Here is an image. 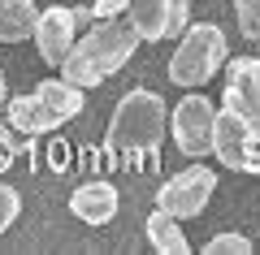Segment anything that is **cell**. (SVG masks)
I'll return each instance as SVG.
<instances>
[{"label":"cell","mask_w":260,"mask_h":255,"mask_svg":"<svg viewBox=\"0 0 260 255\" xmlns=\"http://www.w3.org/2000/svg\"><path fill=\"white\" fill-rule=\"evenodd\" d=\"M165 138V100L156 91H126L113 108L109 134H104V152H109L113 164H139L152 160Z\"/></svg>","instance_id":"cell-1"},{"label":"cell","mask_w":260,"mask_h":255,"mask_svg":"<svg viewBox=\"0 0 260 255\" xmlns=\"http://www.w3.org/2000/svg\"><path fill=\"white\" fill-rule=\"evenodd\" d=\"M135 48H139V35H135L130 22L100 18L83 39H74L70 56L61 61V78L74 82V87H100L104 78H113L135 56Z\"/></svg>","instance_id":"cell-2"},{"label":"cell","mask_w":260,"mask_h":255,"mask_svg":"<svg viewBox=\"0 0 260 255\" xmlns=\"http://www.w3.org/2000/svg\"><path fill=\"white\" fill-rule=\"evenodd\" d=\"M83 91L87 87H74L65 78H44L30 95H18L9 100V126L22 130V134H48V130L65 126L83 113Z\"/></svg>","instance_id":"cell-3"},{"label":"cell","mask_w":260,"mask_h":255,"mask_svg":"<svg viewBox=\"0 0 260 255\" xmlns=\"http://www.w3.org/2000/svg\"><path fill=\"white\" fill-rule=\"evenodd\" d=\"M225 65V30L213 22L182 30V44L169 56V82L178 87H204L217 69Z\"/></svg>","instance_id":"cell-4"},{"label":"cell","mask_w":260,"mask_h":255,"mask_svg":"<svg viewBox=\"0 0 260 255\" xmlns=\"http://www.w3.org/2000/svg\"><path fill=\"white\" fill-rule=\"evenodd\" d=\"M213 156L225 169H256L260 173V134L234 108H221L213 130Z\"/></svg>","instance_id":"cell-5"},{"label":"cell","mask_w":260,"mask_h":255,"mask_svg":"<svg viewBox=\"0 0 260 255\" xmlns=\"http://www.w3.org/2000/svg\"><path fill=\"white\" fill-rule=\"evenodd\" d=\"M169 130H174V143L182 156H208L213 152V130H217V108L204 95H186V100H178Z\"/></svg>","instance_id":"cell-6"},{"label":"cell","mask_w":260,"mask_h":255,"mask_svg":"<svg viewBox=\"0 0 260 255\" xmlns=\"http://www.w3.org/2000/svg\"><path fill=\"white\" fill-rule=\"evenodd\" d=\"M213 191H217V177L208 173L204 164H191V169L174 173L156 191V208L174 212L178 221H182V216H200V212L208 208V199H213Z\"/></svg>","instance_id":"cell-7"},{"label":"cell","mask_w":260,"mask_h":255,"mask_svg":"<svg viewBox=\"0 0 260 255\" xmlns=\"http://www.w3.org/2000/svg\"><path fill=\"white\" fill-rule=\"evenodd\" d=\"M126 22L135 26V35L143 44L165 35H182L186 30V0H130Z\"/></svg>","instance_id":"cell-8"},{"label":"cell","mask_w":260,"mask_h":255,"mask_svg":"<svg viewBox=\"0 0 260 255\" xmlns=\"http://www.w3.org/2000/svg\"><path fill=\"white\" fill-rule=\"evenodd\" d=\"M74 30H78V13L56 5V9H39V22H35V44H39V56L48 65H61L74 48Z\"/></svg>","instance_id":"cell-9"},{"label":"cell","mask_w":260,"mask_h":255,"mask_svg":"<svg viewBox=\"0 0 260 255\" xmlns=\"http://www.w3.org/2000/svg\"><path fill=\"white\" fill-rule=\"evenodd\" d=\"M70 212L83 225H109L117 216V186L113 182H83L70 195Z\"/></svg>","instance_id":"cell-10"},{"label":"cell","mask_w":260,"mask_h":255,"mask_svg":"<svg viewBox=\"0 0 260 255\" xmlns=\"http://www.w3.org/2000/svg\"><path fill=\"white\" fill-rule=\"evenodd\" d=\"M39 5L35 0H0V44H22L35 35Z\"/></svg>","instance_id":"cell-11"},{"label":"cell","mask_w":260,"mask_h":255,"mask_svg":"<svg viewBox=\"0 0 260 255\" xmlns=\"http://www.w3.org/2000/svg\"><path fill=\"white\" fill-rule=\"evenodd\" d=\"M225 108H234V113H239V117L260 134V95L247 87L239 61H230V78H225Z\"/></svg>","instance_id":"cell-12"},{"label":"cell","mask_w":260,"mask_h":255,"mask_svg":"<svg viewBox=\"0 0 260 255\" xmlns=\"http://www.w3.org/2000/svg\"><path fill=\"white\" fill-rule=\"evenodd\" d=\"M148 242L156 246V251H165V255H186V251H191L186 234L178 229V216H174V212H165V208H156L148 216Z\"/></svg>","instance_id":"cell-13"},{"label":"cell","mask_w":260,"mask_h":255,"mask_svg":"<svg viewBox=\"0 0 260 255\" xmlns=\"http://www.w3.org/2000/svg\"><path fill=\"white\" fill-rule=\"evenodd\" d=\"M234 18L243 39H260V0H234Z\"/></svg>","instance_id":"cell-14"},{"label":"cell","mask_w":260,"mask_h":255,"mask_svg":"<svg viewBox=\"0 0 260 255\" xmlns=\"http://www.w3.org/2000/svg\"><path fill=\"white\" fill-rule=\"evenodd\" d=\"M204 251L208 255H247L251 251V238L247 234H217V238H208Z\"/></svg>","instance_id":"cell-15"},{"label":"cell","mask_w":260,"mask_h":255,"mask_svg":"<svg viewBox=\"0 0 260 255\" xmlns=\"http://www.w3.org/2000/svg\"><path fill=\"white\" fill-rule=\"evenodd\" d=\"M18 212H22V195L13 191L9 182H0V234L18 221Z\"/></svg>","instance_id":"cell-16"},{"label":"cell","mask_w":260,"mask_h":255,"mask_svg":"<svg viewBox=\"0 0 260 255\" xmlns=\"http://www.w3.org/2000/svg\"><path fill=\"white\" fill-rule=\"evenodd\" d=\"M130 9V0H95L91 5V18L100 22V18H121V13Z\"/></svg>","instance_id":"cell-17"},{"label":"cell","mask_w":260,"mask_h":255,"mask_svg":"<svg viewBox=\"0 0 260 255\" xmlns=\"http://www.w3.org/2000/svg\"><path fill=\"white\" fill-rule=\"evenodd\" d=\"M239 65H243V78H247V87L260 95V56H256V61H247V56H243Z\"/></svg>","instance_id":"cell-18"},{"label":"cell","mask_w":260,"mask_h":255,"mask_svg":"<svg viewBox=\"0 0 260 255\" xmlns=\"http://www.w3.org/2000/svg\"><path fill=\"white\" fill-rule=\"evenodd\" d=\"M13 147H18V143H13V134H9L5 126H0V169H5V164L13 160Z\"/></svg>","instance_id":"cell-19"},{"label":"cell","mask_w":260,"mask_h":255,"mask_svg":"<svg viewBox=\"0 0 260 255\" xmlns=\"http://www.w3.org/2000/svg\"><path fill=\"white\" fill-rule=\"evenodd\" d=\"M0 104H5V74H0Z\"/></svg>","instance_id":"cell-20"}]
</instances>
